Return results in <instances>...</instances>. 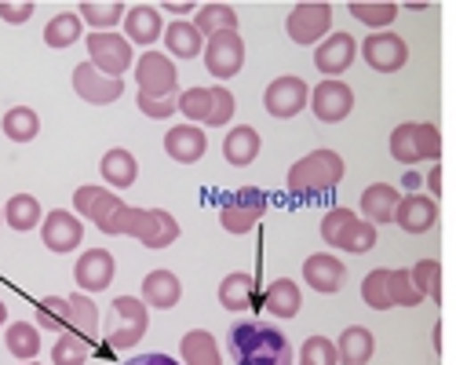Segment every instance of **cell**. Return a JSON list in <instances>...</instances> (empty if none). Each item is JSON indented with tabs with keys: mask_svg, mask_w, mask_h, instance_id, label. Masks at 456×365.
Returning <instances> with one entry per match:
<instances>
[{
	"mask_svg": "<svg viewBox=\"0 0 456 365\" xmlns=\"http://www.w3.org/2000/svg\"><path fill=\"white\" fill-rule=\"evenodd\" d=\"M226 347H231L234 365H292V344L271 321H238L226 333Z\"/></svg>",
	"mask_w": 456,
	"mask_h": 365,
	"instance_id": "6da1fadb",
	"label": "cell"
},
{
	"mask_svg": "<svg viewBox=\"0 0 456 365\" xmlns=\"http://www.w3.org/2000/svg\"><path fill=\"white\" fill-rule=\"evenodd\" d=\"M344 172H347V165L336 150H311L307 158H299L289 168V194H299V198L329 194L339 187Z\"/></svg>",
	"mask_w": 456,
	"mask_h": 365,
	"instance_id": "7a4b0ae2",
	"label": "cell"
},
{
	"mask_svg": "<svg viewBox=\"0 0 456 365\" xmlns=\"http://www.w3.org/2000/svg\"><path fill=\"white\" fill-rule=\"evenodd\" d=\"M285 29L299 48H318L332 33V4H325V0H303V4L289 12Z\"/></svg>",
	"mask_w": 456,
	"mask_h": 365,
	"instance_id": "3957f363",
	"label": "cell"
},
{
	"mask_svg": "<svg viewBox=\"0 0 456 365\" xmlns=\"http://www.w3.org/2000/svg\"><path fill=\"white\" fill-rule=\"evenodd\" d=\"M135 81H139V95L150 99H165V95H179V73L175 62L161 52H142L135 62Z\"/></svg>",
	"mask_w": 456,
	"mask_h": 365,
	"instance_id": "277c9868",
	"label": "cell"
},
{
	"mask_svg": "<svg viewBox=\"0 0 456 365\" xmlns=\"http://www.w3.org/2000/svg\"><path fill=\"white\" fill-rule=\"evenodd\" d=\"M267 215V194L256 187H241L231 201H223L219 208V223L226 234H252V227Z\"/></svg>",
	"mask_w": 456,
	"mask_h": 365,
	"instance_id": "5b68a950",
	"label": "cell"
},
{
	"mask_svg": "<svg viewBox=\"0 0 456 365\" xmlns=\"http://www.w3.org/2000/svg\"><path fill=\"white\" fill-rule=\"evenodd\" d=\"M205 66L212 77H219V85L226 77H238L241 66H245V41L238 29H226V33H216L205 41Z\"/></svg>",
	"mask_w": 456,
	"mask_h": 365,
	"instance_id": "8992f818",
	"label": "cell"
},
{
	"mask_svg": "<svg viewBox=\"0 0 456 365\" xmlns=\"http://www.w3.org/2000/svg\"><path fill=\"white\" fill-rule=\"evenodd\" d=\"M88 62L106 77H125L132 66V45L121 33H88Z\"/></svg>",
	"mask_w": 456,
	"mask_h": 365,
	"instance_id": "52a82bcc",
	"label": "cell"
},
{
	"mask_svg": "<svg viewBox=\"0 0 456 365\" xmlns=\"http://www.w3.org/2000/svg\"><path fill=\"white\" fill-rule=\"evenodd\" d=\"M110 311L118 314V325H113L110 333H106L110 347L125 351V347H132V344H139V340L146 337V328H150V311H146L142 300H135V296H118Z\"/></svg>",
	"mask_w": 456,
	"mask_h": 365,
	"instance_id": "ba28073f",
	"label": "cell"
},
{
	"mask_svg": "<svg viewBox=\"0 0 456 365\" xmlns=\"http://www.w3.org/2000/svg\"><path fill=\"white\" fill-rule=\"evenodd\" d=\"M311 102V88L303 77H292V73H285V77H274L267 85V92H263V106H267V114L278 118V121H289L296 118L303 106Z\"/></svg>",
	"mask_w": 456,
	"mask_h": 365,
	"instance_id": "9c48e42d",
	"label": "cell"
},
{
	"mask_svg": "<svg viewBox=\"0 0 456 365\" xmlns=\"http://www.w3.org/2000/svg\"><path fill=\"white\" fill-rule=\"evenodd\" d=\"M311 110H314V118L325 121V125H339V121H347L351 118V110H354V92L351 85L344 81H318L314 92H311Z\"/></svg>",
	"mask_w": 456,
	"mask_h": 365,
	"instance_id": "30bf717a",
	"label": "cell"
},
{
	"mask_svg": "<svg viewBox=\"0 0 456 365\" xmlns=\"http://www.w3.org/2000/svg\"><path fill=\"white\" fill-rule=\"evenodd\" d=\"M362 59L376 69V73H398L409 62V45L398 33L384 29V33H369L362 45Z\"/></svg>",
	"mask_w": 456,
	"mask_h": 365,
	"instance_id": "8fae6325",
	"label": "cell"
},
{
	"mask_svg": "<svg viewBox=\"0 0 456 365\" xmlns=\"http://www.w3.org/2000/svg\"><path fill=\"white\" fill-rule=\"evenodd\" d=\"M358 52H362V48H358L354 36H351L347 29H336V33H329L325 41L314 48V66L325 73L329 81H336L339 73L351 69V62H354Z\"/></svg>",
	"mask_w": 456,
	"mask_h": 365,
	"instance_id": "7c38bea8",
	"label": "cell"
},
{
	"mask_svg": "<svg viewBox=\"0 0 456 365\" xmlns=\"http://www.w3.org/2000/svg\"><path fill=\"white\" fill-rule=\"evenodd\" d=\"M73 92L92 106H106V102H118L125 95V81L106 77V73H99L92 62H81L77 69H73Z\"/></svg>",
	"mask_w": 456,
	"mask_h": 365,
	"instance_id": "4fadbf2b",
	"label": "cell"
},
{
	"mask_svg": "<svg viewBox=\"0 0 456 365\" xmlns=\"http://www.w3.org/2000/svg\"><path fill=\"white\" fill-rule=\"evenodd\" d=\"M85 238V223L77 212H66V208H55L48 212V219L41 223V241L48 252H73Z\"/></svg>",
	"mask_w": 456,
	"mask_h": 365,
	"instance_id": "5bb4252c",
	"label": "cell"
},
{
	"mask_svg": "<svg viewBox=\"0 0 456 365\" xmlns=\"http://www.w3.org/2000/svg\"><path fill=\"white\" fill-rule=\"evenodd\" d=\"M438 215H442V208H438V201H435V198H424V194H405V198L398 201L395 223H398L405 234H428V231H435Z\"/></svg>",
	"mask_w": 456,
	"mask_h": 365,
	"instance_id": "9a60e30c",
	"label": "cell"
},
{
	"mask_svg": "<svg viewBox=\"0 0 456 365\" xmlns=\"http://www.w3.org/2000/svg\"><path fill=\"white\" fill-rule=\"evenodd\" d=\"M344 278H347V267L339 264L332 252H314V256L303 260V281H307L314 292L332 296V292L344 288Z\"/></svg>",
	"mask_w": 456,
	"mask_h": 365,
	"instance_id": "2e32d148",
	"label": "cell"
},
{
	"mask_svg": "<svg viewBox=\"0 0 456 365\" xmlns=\"http://www.w3.org/2000/svg\"><path fill=\"white\" fill-rule=\"evenodd\" d=\"M113 271H118V264H113V252L88 248L77 260V267H73V281H77V288H85V292H102L113 281Z\"/></svg>",
	"mask_w": 456,
	"mask_h": 365,
	"instance_id": "e0dca14e",
	"label": "cell"
},
{
	"mask_svg": "<svg viewBox=\"0 0 456 365\" xmlns=\"http://www.w3.org/2000/svg\"><path fill=\"white\" fill-rule=\"evenodd\" d=\"M205 150H208V135L201 132V125H175L168 135H165V154L172 158V161H179V165H194V161H201L205 158Z\"/></svg>",
	"mask_w": 456,
	"mask_h": 365,
	"instance_id": "ac0fdd59",
	"label": "cell"
},
{
	"mask_svg": "<svg viewBox=\"0 0 456 365\" xmlns=\"http://www.w3.org/2000/svg\"><path fill=\"white\" fill-rule=\"evenodd\" d=\"M121 26H125L128 45H139V48L158 45V41H161V33H165L161 12H158V8H150V4H132Z\"/></svg>",
	"mask_w": 456,
	"mask_h": 365,
	"instance_id": "d6986e66",
	"label": "cell"
},
{
	"mask_svg": "<svg viewBox=\"0 0 456 365\" xmlns=\"http://www.w3.org/2000/svg\"><path fill=\"white\" fill-rule=\"evenodd\" d=\"M183 300V281L172 271H150L142 278V304L154 311H172Z\"/></svg>",
	"mask_w": 456,
	"mask_h": 365,
	"instance_id": "ffe728a7",
	"label": "cell"
},
{
	"mask_svg": "<svg viewBox=\"0 0 456 365\" xmlns=\"http://www.w3.org/2000/svg\"><path fill=\"white\" fill-rule=\"evenodd\" d=\"M398 191L391 182H372V187L362 191V215L369 223H395V212H398Z\"/></svg>",
	"mask_w": 456,
	"mask_h": 365,
	"instance_id": "44dd1931",
	"label": "cell"
},
{
	"mask_svg": "<svg viewBox=\"0 0 456 365\" xmlns=\"http://www.w3.org/2000/svg\"><path fill=\"white\" fill-rule=\"evenodd\" d=\"M256 300H259V296H256V278H252V274L234 271V274L223 278V285H219V304H223V311L241 314V311H252ZM259 304H263V300H259Z\"/></svg>",
	"mask_w": 456,
	"mask_h": 365,
	"instance_id": "7402d4cb",
	"label": "cell"
},
{
	"mask_svg": "<svg viewBox=\"0 0 456 365\" xmlns=\"http://www.w3.org/2000/svg\"><path fill=\"white\" fill-rule=\"evenodd\" d=\"M99 172H102V179L110 182V187L128 191L132 182L139 179V161H135V154H128V150H125V146H113V150H106V154H102Z\"/></svg>",
	"mask_w": 456,
	"mask_h": 365,
	"instance_id": "603a6c76",
	"label": "cell"
},
{
	"mask_svg": "<svg viewBox=\"0 0 456 365\" xmlns=\"http://www.w3.org/2000/svg\"><path fill=\"white\" fill-rule=\"evenodd\" d=\"M165 48L175 55V59H194V55H205V36L194 22L186 19H175L165 26Z\"/></svg>",
	"mask_w": 456,
	"mask_h": 365,
	"instance_id": "cb8c5ba5",
	"label": "cell"
},
{
	"mask_svg": "<svg viewBox=\"0 0 456 365\" xmlns=\"http://www.w3.org/2000/svg\"><path fill=\"white\" fill-rule=\"evenodd\" d=\"M259 146H263L259 132L252 125H238V128H231V135L223 139V158L231 161L234 168H245V165H252L259 158Z\"/></svg>",
	"mask_w": 456,
	"mask_h": 365,
	"instance_id": "d4e9b609",
	"label": "cell"
},
{
	"mask_svg": "<svg viewBox=\"0 0 456 365\" xmlns=\"http://www.w3.org/2000/svg\"><path fill=\"white\" fill-rule=\"evenodd\" d=\"M303 307V292L296 281L289 278H278L267 285V292H263V311L274 314V318H296Z\"/></svg>",
	"mask_w": 456,
	"mask_h": 365,
	"instance_id": "484cf974",
	"label": "cell"
},
{
	"mask_svg": "<svg viewBox=\"0 0 456 365\" xmlns=\"http://www.w3.org/2000/svg\"><path fill=\"white\" fill-rule=\"evenodd\" d=\"M179 351H183V365H223L219 344L208 328H190L179 340Z\"/></svg>",
	"mask_w": 456,
	"mask_h": 365,
	"instance_id": "4316f807",
	"label": "cell"
},
{
	"mask_svg": "<svg viewBox=\"0 0 456 365\" xmlns=\"http://www.w3.org/2000/svg\"><path fill=\"white\" fill-rule=\"evenodd\" d=\"M358 212H351V208H329L325 215H322V241L329 245V248H339L344 252L347 248V241H351V234H354V227H358Z\"/></svg>",
	"mask_w": 456,
	"mask_h": 365,
	"instance_id": "83f0119b",
	"label": "cell"
},
{
	"mask_svg": "<svg viewBox=\"0 0 456 365\" xmlns=\"http://www.w3.org/2000/svg\"><path fill=\"white\" fill-rule=\"evenodd\" d=\"M336 351H339V361H344V365H365L376 354V337L369 333L365 325H351V328L339 333Z\"/></svg>",
	"mask_w": 456,
	"mask_h": 365,
	"instance_id": "f1b7e54d",
	"label": "cell"
},
{
	"mask_svg": "<svg viewBox=\"0 0 456 365\" xmlns=\"http://www.w3.org/2000/svg\"><path fill=\"white\" fill-rule=\"evenodd\" d=\"M4 223L19 234L33 231V227H41L45 223V215H41V201H37L33 194H15L8 205H4Z\"/></svg>",
	"mask_w": 456,
	"mask_h": 365,
	"instance_id": "f546056e",
	"label": "cell"
},
{
	"mask_svg": "<svg viewBox=\"0 0 456 365\" xmlns=\"http://www.w3.org/2000/svg\"><path fill=\"white\" fill-rule=\"evenodd\" d=\"M0 128H4V135L12 142H33L41 135V118H37L33 106H12L4 114V121H0Z\"/></svg>",
	"mask_w": 456,
	"mask_h": 365,
	"instance_id": "4dcf8cb0",
	"label": "cell"
},
{
	"mask_svg": "<svg viewBox=\"0 0 456 365\" xmlns=\"http://www.w3.org/2000/svg\"><path fill=\"white\" fill-rule=\"evenodd\" d=\"M81 29H85V19L81 15H73V12H62L55 15L48 26H45V45L62 52V48H73L81 41Z\"/></svg>",
	"mask_w": 456,
	"mask_h": 365,
	"instance_id": "1f68e13d",
	"label": "cell"
},
{
	"mask_svg": "<svg viewBox=\"0 0 456 365\" xmlns=\"http://www.w3.org/2000/svg\"><path fill=\"white\" fill-rule=\"evenodd\" d=\"M238 12L231 8V4H219V0H212V4H201L198 8V19H194V26L201 29V36L208 41V36H216V33H226V29H238Z\"/></svg>",
	"mask_w": 456,
	"mask_h": 365,
	"instance_id": "d6a6232c",
	"label": "cell"
},
{
	"mask_svg": "<svg viewBox=\"0 0 456 365\" xmlns=\"http://www.w3.org/2000/svg\"><path fill=\"white\" fill-rule=\"evenodd\" d=\"M69 333H77L85 340H95L99 337V307L92 304L88 292L69 296Z\"/></svg>",
	"mask_w": 456,
	"mask_h": 365,
	"instance_id": "836d02e7",
	"label": "cell"
},
{
	"mask_svg": "<svg viewBox=\"0 0 456 365\" xmlns=\"http://www.w3.org/2000/svg\"><path fill=\"white\" fill-rule=\"evenodd\" d=\"M391 158H395L398 165H420V161H424V150H420V125L405 121V125H398V128L391 132Z\"/></svg>",
	"mask_w": 456,
	"mask_h": 365,
	"instance_id": "e575fe53",
	"label": "cell"
},
{
	"mask_svg": "<svg viewBox=\"0 0 456 365\" xmlns=\"http://www.w3.org/2000/svg\"><path fill=\"white\" fill-rule=\"evenodd\" d=\"M175 238H179L175 215L165 212V208H150V227H146V234H142V245H146L150 252H161V248L175 245Z\"/></svg>",
	"mask_w": 456,
	"mask_h": 365,
	"instance_id": "d590c367",
	"label": "cell"
},
{
	"mask_svg": "<svg viewBox=\"0 0 456 365\" xmlns=\"http://www.w3.org/2000/svg\"><path fill=\"white\" fill-rule=\"evenodd\" d=\"M77 15H81L88 26H95V33H113V26L125 22L128 8L121 4V0H106V4H99V0H85Z\"/></svg>",
	"mask_w": 456,
	"mask_h": 365,
	"instance_id": "8d00e7d4",
	"label": "cell"
},
{
	"mask_svg": "<svg viewBox=\"0 0 456 365\" xmlns=\"http://www.w3.org/2000/svg\"><path fill=\"white\" fill-rule=\"evenodd\" d=\"M351 15L362 22V26H369V29H376V33H384L395 19H398V4H391V0H354L351 4Z\"/></svg>",
	"mask_w": 456,
	"mask_h": 365,
	"instance_id": "74e56055",
	"label": "cell"
},
{
	"mask_svg": "<svg viewBox=\"0 0 456 365\" xmlns=\"http://www.w3.org/2000/svg\"><path fill=\"white\" fill-rule=\"evenodd\" d=\"M362 300L372 307V311H391L395 307V296H391V271L387 267H376L365 274L362 281Z\"/></svg>",
	"mask_w": 456,
	"mask_h": 365,
	"instance_id": "f35d334b",
	"label": "cell"
},
{
	"mask_svg": "<svg viewBox=\"0 0 456 365\" xmlns=\"http://www.w3.org/2000/svg\"><path fill=\"white\" fill-rule=\"evenodd\" d=\"M37 328L45 333H69V296H48L37 307Z\"/></svg>",
	"mask_w": 456,
	"mask_h": 365,
	"instance_id": "ab89813d",
	"label": "cell"
},
{
	"mask_svg": "<svg viewBox=\"0 0 456 365\" xmlns=\"http://www.w3.org/2000/svg\"><path fill=\"white\" fill-rule=\"evenodd\" d=\"M4 340L19 361H29V358H37V351H41V328L29 325V321H15V325H8Z\"/></svg>",
	"mask_w": 456,
	"mask_h": 365,
	"instance_id": "60d3db41",
	"label": "cell"
},
{
	"mask_svg": "<svg viewBox=\"0 0 456 365\" xmlns=\"http://www.w3.org/2000/svg\"><path fill=\"white\" fill-rule=\"evenodd\" d=\"M88 358H92V347L77 333H62L52 347V365H88Z\"/></svg>",
	"mask_w": 456,
	"mask_h": 365,
	"instance_id": "b9f144b4",
	"label": "cell"
},
{
	"mask_svg": "<svg viewBox=\"0 0 456 365\" xmlns=\"http://www.w3.org/2000/svg\"><path fill=\"white\" fill-rule=\"evenodd\" d=\"M150 227V208H132V205H121V212L113 215V223L106 234H118V238H139L146 234Z\"/></svg>",
	"mask_w": 456,
	"mask_h": 365,
	"instance_id": "7bdbcfd3",
	"label": "cell"
},
{
	"mask_svg": "<svg viewBox=\"0 0 456 365\" xmlns=\"http://www.w3.org/2000/svg\"><path fill=\"white\" fill-rule=\"evenodd\" d=\"M179 114L190 125H205L212 114V88H186L179 92Z\"/></svg>",
	"mask_w": 456,
	"mask_h": 365,
	"instance_id": "ee69618b",
	"label": "cell"
},
{
	"mask_svg": "<svg viewBox=\"0 0 456 365\" xmlns=\"http://www.w3.org/2000/svg\"><path fill=\"white\" fill-rule=\"evenodd\" d=\"M409 271H412L416 288H420L431 304H442V264L438 260H420V264L409 267Z\"/></svg>",
	"mask_w": 456,
	"mask_h": 365,
	"instance_id": "f6af8a7d",
	"label": "cell"
},
{
	"mask_svg": "<svg viewBox=\"0 0 456 365\" xmlns=\"http://www.w3.org/2000/svg\"><path fill=\"white\" fill-rule=\"evenodd\" d=\"M299 365H339V351L329 337H311L299 347Z\"/></svg>",
	"mask_w": 456,
	"mask_h": 365,
	"instance_id": "bcb514c9",
	"label": "cell"
},
{
	"mask_svg": "<svg viewBox=\"0 0 456 365\" xmlns=\"http://www.w3.org/2000/svg\"><path fill=\"white\" fill-rule=\"evenodd\" d=\"M234 110H238V99L226 85H212V114H208V128H223L234 121Z\"/></svg>",
	"mask_w": 456,
	"mask_h": 365,
	"instance_id": "7dc6e473",
	"label": "cell"
},
{
	"mask_svg": "<svg viewBox=\"0 0 456 365\" xmlns=\"http://www.w3.org/2000/svg\"><path fill=\"white\" fill-rule=\"evenodd\" d=\"M391 296H395V307H416V304H424V292L416 288L412 271H391Z\"/></svg>",
	"mask_w": 456,
	"mask_h": 365,
	"instance_id": "c3c4849f",
	"label": "cell"
},
{
	"mask_svg": "<svg viewBox=\"0 0 456 365\" xmlns=\"http://www.w3.org/2000/svg\"><path fill=\"white\" fill-rule=\"evenodd\" d=\"M135 106L150 121H165L179 110V95H165V99H150V95H135Z\"/></svg>",
	"mask_w": 456,
	"mask_h": 365,
	"instance_id": "681fc988",
	"label": "cell"
},
{
	"mask_svg": "<svg viewBox=\"0 0 456 365\" xmlns=\"http://www.w3.org/2000/svg\"><path fill=\"white\" fill-rule=\"evenodd\" d=\"M121 205H125V201H121L118 194H102V198H99V205L92 208V215H88V219H92V223H95L102 234H106V231H110V223H113V215L121 212Z\"/></svg>",
	"mask_w": 456,
	"mask_h": 365,
	"instance_id": "f907efd6",
	"label": "cell"
},
{
	"mask_svg": "<svg viewBox=\"0 0 456 365\" xmlns=\"http://www.w3.org/2000/svg\"><path fill=\"white\" fill-rule=\"evenodd\" d=\"M372 245H376V223H369V219H358V227H354V234H351V241H347L344 252L365 256V252H372Z\"/></svg>",
	"mask_w": 456,
	"mask_h": 365,
	"instance_id": "816d5d0a",
	"label": "cell"
},
{
	"mask_svg": "<svg viewBox=\"0 0 456 365\" xmlns=\"http://www.w3.org/2000/svg\"><path fill=\"white\" fill-rule=\"evenodd\" d=\"M420 150H424V161H438L442 158V132H438V125H420Z\"/></svg>",
	"mask_w": 456,
	"mask_h": 365,
	"instance_id": "f5cc1de1",
	"label": "cell"
},
{
	"mask_svg": "<svg viewBox=\"0 0 456 365\" xmlns=\"http://www.w3.org/2000/svg\"><path fill=\"white\" fill-rule=\"evenodd\" d=\"M29 15H33V4L29 0H0V19L4 22H12V26H22V22H29Z\"/></svg>",
	"mask_w": 456,
	"mask_h": 365,
	"instance_id": "db71d44e",
	"label": "cell"
},
{
	"mask_svg": "<svg viewBox=\"0 0 456 365\" xmlns=\"http://www.w3.org/2000/svg\"><path fill=\"white\" fill-rule=\"evenodd\" d=\"M102 194H106V187H77V194H73V208H77V215L88 219Z\"/></svg>",
	"mask_w": 456,
	"mask_h": 365,
	"instance_id": "11a10c76",
	"label": "cell"
},
{
	"mask_svg": "<svg viewBox=\"0 0 456 365\" xmlns=\"http://www.w3.org/2000/svg\"><path fill=\"white\" fill-rule=\"evenodd\" d=\"M125 365H183V361H175L168 354H139V358H128Z\"/></svg>",
	"mask_w": 456,
	"mask_h": 365,
	"instance_id": "9f6ffc18",
	"label": "cell"
},
{
	"mask_svg": "<svg viewBox=\"0 0 456 365\" xmlns=\"http://www.w3.org/2000/svg\"><path fill=\"white\" fill-rule=\"evenodd\" d=\"M428 187H431V198L438 201V194H442V168H438V165L428 172Z\"/></svg>",
	"mask_w": 456,
	"mask_h": 365,
	"instance_id": "6f0895ef",
	"label": "cell"
},
{
	"mask_svg": "<svg viewBox=\"0 0 456 365\" xmlns=\"http://www.w3.org/2000/svg\"><path fill=\"white\" fill-rule=\"evenodd\" d=\"M402 187L405 191H420V172H405L402 175Z\"/></svg>",
	"mask_w": 456,
	"mask_h": 365,
	"instance_id": "680465c9",
	"label": "cell"
},
{
	"mask_svg": "<svg viewBox=\"0 0 456 365\" xmlns=\"http://www.w3.org/2000/svg\"><path fill=\"white\" fill-rule=\"evenodd\" d=\"M172 15H190V12H194V4H165Z\"/></svg>",
	"mask_w": 456,
	"mask_h": 365,
	"instance_id": "91938a15",
	"label": "cell"
},
{
	"mask_svg": "<svg viewBox=\"0 0 456 365\" xmlns=\"http://www.w3.org/2000/svg\"><path fill=\"white\" fill-rule=\"evenodd\" d=\"M8 321V311H4V304H0V325H4Z\"/></svg>",
	"mask_w": 456,
	"mask_h": 365,
	"instance_id": "94428289",
	"label": "cell"
},
{
	"mask_svg": "<svg viewBox=\"0 0 456 365\" xmlns=\"http://www.w3.org/2000/svg\"><path fill=\"white\" fill-rule=\"evenodd\" d=\"M0 223H4V205H0Z\"/></svg>",
	"mask_w": 456,
	"mask_h": 365,
	"instance_id": "6125c7cd",
	"label": "cell"
},
{
	"mask_svg": "<svg viewBox=\"0 0 456 365\" xmlns=\"http://www.w3.org/2000/svg\"><path fill=\"white\" fill-rule=\"evenodd\" d=\"M26 365H37V361H26Z\"/></svg>",
	"mask_w": 456,
	"mask_h": 365,
	"instance_id": "be15d7a7",
	"label": "cell"
}]
</instances>
